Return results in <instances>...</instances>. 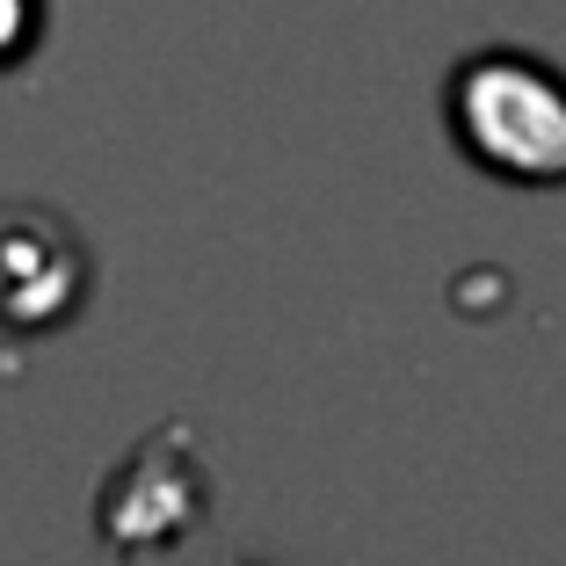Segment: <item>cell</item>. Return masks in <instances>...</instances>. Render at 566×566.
Wrapping results in <instances>:
<instances>
[{
	"label": "cell",
	"instance_id": "1",
	"mask_svg": "<svg viewBox=\"0 0 566 566\" xmlns=\"http://www.w3.org/2000/svg\"><path fill=\"white\" fill-rule=\"evenodd\" d=\"M450 138L472 167L516 189L566 182V73L531 51H480L450 73Z\"/></svg>",
	"mask_w": 566,
	"mask_h": 566
},
{
	"label": "cell",
	"instance_id": "2",
	"mask_svg": "<svg viewBox=\"0 0 566 566\" xmlns=\"http://www.w3.org/2000/svg\"><path fill=\"white\" fill-rule=\"evenodd\" d=\"M87 298V254L66 218L0 211V327H66Z\"/></svg>",
	"mask_w": 566,
	"mask_h": 566
},
{
	"label": "cell",
	"instance_id": "3",
	"mask_svg": "<svg viewBox=\"0 0 566 566\" xmlns=\"http://www.w3.org/2000/svg\"><path fill=\"white\" fill-rule=\"evenodd\" d=\"M167 494H203V480L189 472V450H182V429H167L153 450H138L132 465L109 480V501H102V523H117V516H132V509H146V516L132 523V531L117 537L124 552H153V545H167V537H182L189 523L203 516V501H167Z\"/></svg>",
	"mask_w": 566,
	"mask_h": 566
}]
</instances>
